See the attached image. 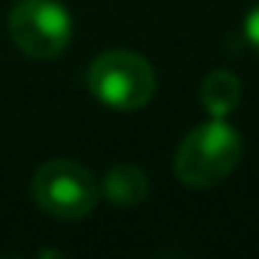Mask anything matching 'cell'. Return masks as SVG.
Instances as JSON below:
<instances>
[{"label": "cell", "mask_w": 259, "mask_h": 259, "mask_svg": "<svg viewBox=\"0 0 259 259\" xmlns=\"http://www.w3.org/2000/svg\"><path fill=\"white\" fill-rule=\"evenodd\" d=\"M244 153L238 128L226 119H210L195 125L174 153V174L186 189H210L226 180Z\"/></svg>", "instance_id": "1"}, {"label": "cell", "mask_w": 259, "mask_h": 259, "mask_svg": "<svg viewBox=\"0 0 259 259\" xmlns=\"http://www.w3.org/2000/svg\"><path fill=\"white\" fill-rule=\"evenodd\" d=\"M89 92L110 110L132 113L153 101L156 70L153 64L132 49H107L101 52L85 73Z\"/></svg>", "instance_id": "2"}, {"label": "cell", "mask_w": 259, "mask_h": 259, "mask_svg": "<svg viewBox=\"0 0 259 259\" xmlns=\"http://www.w3.org/2000/svg\"><path fill=\"white\" fill-rule=\"evenodd\" d=\"M31 195L46 217L73 223L95 210L101 198V186L92 177V171H85L79 162L52 159L37 168L31 180Z\"/></svg>", "instance_id": "3"}, {"label": "cell", "mask_w": 259, "mask_h": 259, "mask_svg": "<svg viewBox=\"0 0 259 259\" xmlns=\"http://www.w3.org/2000/svg\"><path fill=\"white\" fill-rule=\"evenodd\" d=\"M7 31L13 43L37 61L58 58L73 40V19L58 0H16Z\"/></svg>", "instance_id": "4"}, {"label": "cell", "mask_w": 259, "mask_h": 259, "mask_svg": "<svg viewBox=\"0 0 259 259\" xmlns=\"http://www.w3.org/2000/svg\"><path fill=\"white\" fill-rule=\"evenodd\" d=\"M98 186H101L104 198H107L110 204H116V207H135V204H141V201L147 198V192H150L147 174H144L138 165H128V162L113 165V168L104 174V180H101Z\"/></svg>", "instance_id": "5"}, {"label": "cell", "mask_w": 259, "mask_h": 259, "mask_svg": "<svg viewBox=\"0 0 259 259\" xmlns=\"http://www.w3.org/2000/svg\"><path fill=\"white\" fill-rule=\"evenodd\" d=\"M198 98L213 119H226L241 104V79L232 70H210L198 89Z\"/></svg>", "instance_id": "6"}, {"label": "cell", "mask_w": 259, "mask_h": 259, "mask_svg": "<svg viewBox=\"0 0 259 259\" xmlns=\"http://www.w3.org/2000/svg\"><path fill=\"white\" fill-rule=\"evenodd\" d=\"M244 37H247V43L259 52V7H253V10L247 13V19H244Z\"/></svg>", "instance_id": "7"}]
</instances>
